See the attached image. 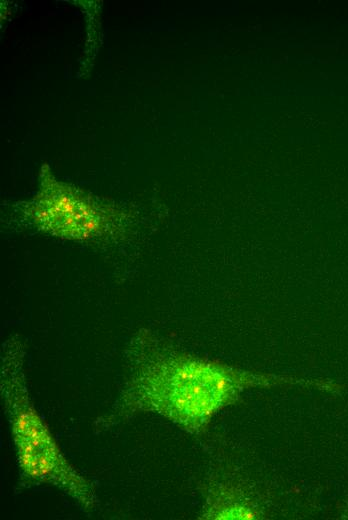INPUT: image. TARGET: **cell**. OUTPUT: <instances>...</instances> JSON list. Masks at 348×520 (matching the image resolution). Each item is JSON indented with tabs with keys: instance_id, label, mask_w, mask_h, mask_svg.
Segmentation results:
<instances>
[{
	"instance_id": "obj_1",
	"label": "cell",
	"mask_w": 348,
	"mask_h": 520,
	"mask_svg": "<svg viewBox=\"0 0 348 520\" xmlns=\"http://www.w3.org/2000/svg\"><path fill=\"white\" fill-rule=\"evenodd\" d=\"M127 360L124 386L109 413L95 421L97 430L110 429L138 414L156 413L198 434L245 389L299 382L163 349L148 332H140L131 341Z\"/></svg>"
},
{
	"instance_id": "obj_2",
	"label": "cell",
	"mask_w": 348,
	"mask_h": 520,
	"mask_svg": "<svg viewBox=\"0 0 348 520\" xmlns=\"http://www.w3.org/2000/svg\"><path fill=\"white\" fill-rule=\"evenodd\" d=\"M0 391L20 474L28 484L55 486L85 511L96 509L93 484L64 457L31 399L24 372V349L16 336L5 341Z\"/></svg>"
},
{
	"instance_id": "obj_3",
	"label": "cell",
	"mask_w": 348,
	"mask_h": 520,
	"mask_svg": "<svg viewBox=\"0 0 348 520\" xmlns=\"http://www.w3.org/2000/svg\"><path fill=\"white\" fill-rule=\"evenodd\" d=\"M24 212L39 230L69 240H91L117 230L122 215L83 191L57 180L47 165L40 186Z\"/></svg>"
},
{
	"instance_id": "obj_4",
	"label": "cell",
	"mask_w": 348,
	"mask_h": 520,
	"mask_svg": "<svg viewBox=\"0 0 348 520\" xmlns=\"http://www.w3.org/2000/svg\"><path fill=\"white\" fill-rule=\"evenodd\" d=\"M264 513L257 501L232 483H219L208 492L200 519H261Z\"/></svg>"
}]
</instances>
